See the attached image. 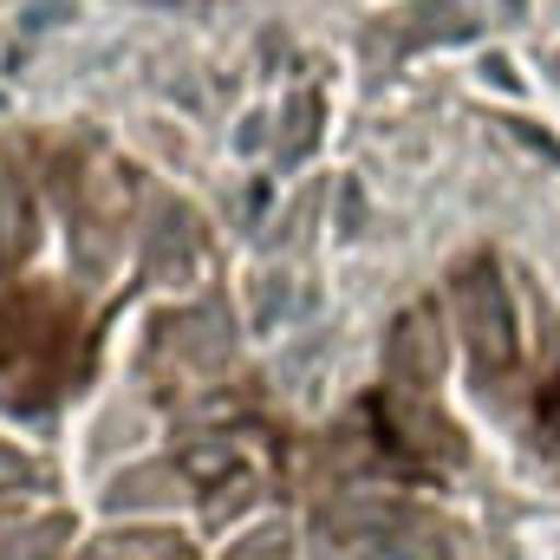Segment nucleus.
<instances>
[{"mask_svg":"<svg viewBox=\"0 0 560 560\" xmlns=\"http://www.w3.org/2000/svg\"><path fill=\"white\" fill-rule=\"evenodd\" d=\"M456 313L469 326V346H476L482 372H495V378L515 372V319H509V293H502V280H495L489 261L456 275Z\"/></svg>","mask_w":560,"mask_h":560,"instance_id":"obj_1","label":"nucleus"},{"mask_svg":"<svg viewBox=\"0 0 560 560\" xmlns=\"http://www.w3.org/2000/svg\"><path fill=\"white\" fill-rule=\"evenodd\" d=\"M385 365L405 392H430L436 372H443V339H436V319L423 306H405L398 326H392V346H385Z\"/></svg>","mask_w":560,"mask_h":560,"instance_id":"obj_2","label":"nucleus"},{"mask_svg":"<svg viewBox=\"0 0 560 560\" xmlns=\"http://www.w3.org/2000/svg\"><path fill=\"white\" fill-rule=\"evenodd\" d=\"M176 476H183V482H202V489H209V482H229V476H235V443H229V436L183 443V450H176Z\"/></svg>","mask_w":560,"mask_h":560,"instance_id":"obj_3","label":"nucleus"},{"mask_svg":"<svg viewBox=\"0 0 560 560\" xmlns=\"http://www.w3.org/2000/svg\"><path fill=\"white\" fill-rule=\"evenodd\" d=\"M170 255H176V280L196 268V229H189V215H170L163 222V235H156V248H150V275L170 280Z\"/></svg>","mask_w":560,"mask_h":560,"instance_id":"obj_4","label":"nucleus"},{"mask_svg":"<svg viewBox=\"0 0 560 560\" xmlns=\"http://www.w3.org/2000/svg\"><path fill=\"white\" fill-rule=\"evenodd\" d=\"M319 138V98L313 92H300L293 98V112H287V143H280V163H300L306 150Z\"/></svg>","mask_w":560,"mask_h":560,"instance_id":"obj_5","label":"nucleus"},{"mask_svg":"<svg viewBox=\"0 0 560 560\" xmlns=\"http://www.w3.org/2000/svg\"><path fill=\"white\" fill-rule=\"evenodd\" d=\"M287 313H293V280L261 275V287H255V332H275Z\"/></svg>","mask_w":560,"mask_h":560,"instance_id":"obj_6","label":"nucleus"},{"mask_svg":"<svg viewBox=\"0 0 560 560\" xmlns=\"http://www.w3.org/2000/svg\"><path fill=\"white\" fill-rule=\"evenodd\" d=\"M372 229V209H365V183L359 176H339V242H359Z\"/></svg>","mask_w":560,"mask_h":560,"instance_id":"obj_7","label":"nucleus"},{"mask_svg":"<svg viewBox=\"0 0 560 560\" xmlns=\"http://www.w3.org/2000/svg\"><path fill=\"white\" fill-rule=\"evenodd\" d=\"M229 560H287V528H255Z\"/></svg>","mask_w":560,"mask_h":560,"instance_id":"obj_8","label":"nucleus"},{"mask_svg":"<svg viewBox=\"0 0 560 560\" xmlns=\"http://www.w3.org/2000/svg\"><path fill=\"white\" fill-rule=\"evenodd\" d=\"M33 482H39V469H33L20 450H7V443H0V495H13V489H33Z\"/></svg>","mask_w":560,"mask_h":560,"instance_id":"obj_9","label":"nucleus"},{"mask_svg":"<svg viewBox=\"0 0 560 560\" xmlns=\"http://www.w3.org/2000/svg\"><path fill=\"white\" fill-rule=\"evenodd\" d=\"M359 560H443V548L430 555V548H411V541H378L372 555H359Z\"/></svg>","mask_w":560,"mask_h":560,"instance_id":"obj_10","label":"nucleus"},{"mask_svg":"<svg viewBox=\"0 0 560 560\" xmlns=\"http://www.w3.org/2000/svg\"><path fill=\"white\" fill-rule=\"evenodd\" d=\"M482 72H489V79H495L502 92H522V79H515V66H509L502 52H489V66H482Z\"/></svg>","mask_w":560,"mask_h":560,"instance_id":"obj_11","label":"nucleus"},{"mask_svg":"<svg viewBox=\"0 0 560 560\" xmlns=\"http://www.w3.org/2000/svg\"><path fill=\"white\" fill-rule=\"evenodd\" d=\"M509 138H522V143H528V150H535V156H548V163H555V170H560V150H555V143H548V138H535L528 125H509Z\"/></svg>","mask_w":560,"mask_h":560,"instance_id":"obj_12","label":"nucleus"},{"mask_svg":"<svg viewBox=\"0 0 560 560\" xmlns=\"http://www.w3.org/2000/svg\"><path fill=\"white\" fill-rule=\"evenodd\" d=\"M555 79H560V52H555Z\"/></svg>","mask_w":560,"mask_h":560,"instance_id":"obj_13","label":"nucleus"}]
</instances>
